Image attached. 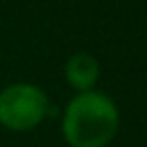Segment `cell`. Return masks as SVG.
<instances>
[{"instance_id": "1", "label": "cell", "mask_w": 147, "mask_h": 147, "mask_svg": "<svg viewBox=\"0 0 147 147\" xmlns=\"http://www.w3.org/2000/svg\"><path fill=\"white\" fill-rule=\"evenodd\" d=\"M117 129L119 109L105 93H79L63 115V135L71 147H105L113 141Z\"/></svg>"}, {"instance_id": "2", "label": "cell", "mask_w": 147, "mask_h": 147, "mask_svg": "<svg viewBox=\"0 0 147 147\" xmlns=\"http://www.w3.org/2000/svg\"><path fill=\"white\" fill-rule=\"evenodd\" d=\"M51 111L47 93L30 83H14L0 91V125L10 131H30Z\"/></svg>"}, {"instance_id": "3", "label": "cell", "mask_w": 147, "mask_h": 147, "mask_svg": "<svg viewBox=\"0 0 147 147\" xmlns=\"http://www.w3.org/2000/svg\"><path fill=\"white\" fill-rule=\"evenodd\" d=\"M99 75H101L99 61L91 53H77L65 65V79L79 93L93 91V87L99 81Z\"/></svg>"}]
</instances>
